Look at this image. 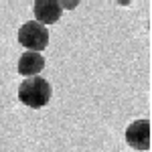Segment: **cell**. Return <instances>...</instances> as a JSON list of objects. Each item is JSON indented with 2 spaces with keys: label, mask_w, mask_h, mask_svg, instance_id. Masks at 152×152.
Instances as JSON below:
<instances>
[{
  "label": "cell",
  "mask_w": 152,
  "mask_h": 152,
  "mask_svg": "<svg viewBox=\"0 0 152 152\" xmlns=\"http://www.w3.org/2000/svg\"><path fill=\"white\" fill-rule=\"evenodd\" d=\"M51 83L37 75V77H28L24 79L20 85H18V99L20 104L26 105V107H33V110H41L51 102Z\"/></svg>",
  "instance_id": "obj_1"
},
{
  "label": "cell",
  "mask_w": 152,
  "mask_h": 152,
  "mask_svg": "<svg viewBox=\"0 0 152 152\" xmlns=\"http://www.w3.org/2000/svg\"><path fill=\"white\" fill-rule=\"evenodd\" d=\"M18 43L26 51L41 53L49 45V28L39 24L37 20H28L18 28Z\"/></svg>",
  "instance_id": "obj_2"
},
{
  "label": "cell",
  "mask_w": 152,
  "mask_h": 152,
  "mask_svg": "<svg viewBox=\"0 0 152 152\" xmlns=\"http://www.w3.org/2000/svg\"><path fill=\"white\" fill-rule=\"evenodd\" d=\"M126 142L134 150H150V122L134 120L126 128Z\"/></svg>",
  "instance_id": "obj_3"
},
{
  "label": "cell",
  "mask_w": 152,
  "mask_h": 152,
  "mask_svg": "<svg viewBox=\"0 0 152 152\" xmlns=\"http://www.w3.org/2000/svg\"><path fill=\"white\" fill-rule=\"evenodd\" d=\"M33 12H35L37 23L43 26H49V24L57 23L63 10H61V4L57 0H37L33 4Z\"/></svg>",
  "instance_id": "obj_4"
},
{
  "label": "cell",
  "mask_w": 152,
  "mask_h": 152,
  "mask_svg": "<svg viewBox=\"0 0 152 152\" xmlns=\"http://www.w3.org/2000/svg\"><path fill=\"white\" fill-rule=\"evenodd\" d=\"M43 69H45V57L41 53L24 51L23 55H20V59H18V73L24 75V79L37 77Z\"/></svg>",
  "instance_id": "obj_5"
},
{
  "label": "cell",
  "mask_w": 152,
  "mask_h": 152,
  "mask_svg": "<svg viewBox=\"0 0 152 152\" xmlns=\"http://www.w3.org/2000/svg\"><path fill=\"white\" fill-rule=\"evenodd\" d=\"M59 4H61V10H63V8H75L79 2H59Z\"/></svg>",
  "instance_id": "obj_6"
}]
</instances>
